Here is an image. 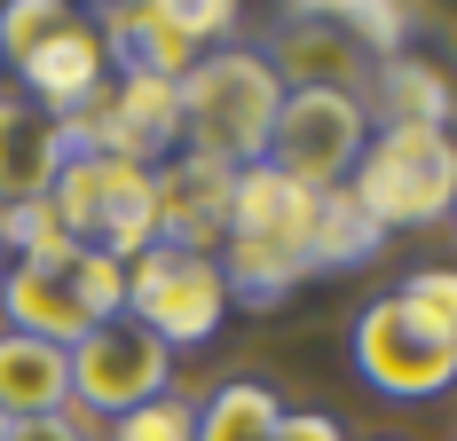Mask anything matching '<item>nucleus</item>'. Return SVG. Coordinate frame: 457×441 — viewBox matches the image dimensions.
<instances>
[{"instance_id":"27","label":"nucleus","mask_w":457,"mask_h":441,"mask_svg":"<svg viewBox=\"0 0 457 441\" xmlns=\"http://www.w3.org/2000/svg\"><path fill=\"white\" fill-rule=\"evenodd\" d=\"M0 261H8V253H0Z\"/></svg>"},{"instance_id":"20","label":"nucleus","mask_w":457,"mask_h":441,"mask_svg":"<svg viewBox=\"0 0 457 441\" xmlns=\"http://www.w3.org/2000/svg\"><path fill=\"white\" fill-rule=\"evenodd\" d=\"M103 441H197V402L158 395V402H142V410H127V418H111Z\"/></svg>"},{"instance_id":"19","label":"nucleus","mask_w":457,"mask_h":441,"mask_svg":"<svg viewBox=\"0 0 457 441\" xmlns=\"http://www.w3.org/2000/svg\"><path fill=\"white\" fill-rule=\"evenodd\" d=\"M63 24H71V8H63V0H8V8H0V63H16V71H24V63L63 32Z\"/></svg>"},{"instance_id":"9","label":"nucleus","mask_w":457,"mask_h":441,"mask_svg":"<svg viewBox=\"0 0 457 441\" xmlns=\"http://www.w3.org/2000/svg\"><path fill=\"white\" fill-rule=\"evenodd\" d=\"M261 63H269L284 87H331V95H355V103H363V87H370V55L339 32L331 16H316V8H292L269 32Z\"/></svg>"},{"instance_id":"24","label":"nucleus","mask_w":457,"mask_h":441,"mask_svg":"<svg viewBox=\"0 0 457 441\" xmlns=\"http://www.w3.org/2000/svg\"><path fill=\"white\" fill-rule=\"evenodd\" d=\"M276 441H347V434H339V418H323V410H284Z\"/></svg>"},{"instance_id":"22","label":"nucleus","mask_w":457,"mask_h":441,"mask_svg":"<svg viewBox=\"0 0 457 441\" xmlns=\"http://www.w3.org/2000/svg\"><path fill=\"white\" fill-rule=\"evenodd\" d=\"M71 276H79V300H87V315H95V323L127 315V261H111V253H95V245H79V261H71Z\"/></svg>"},{"instance_id":"4","label":"nucleus","mask_w":457,"mask_h":441,"mask_svg":"<svg viewBox=\"0 0 457 441\" xmlns=\"http://www.w3.org/2000/svg\"><path fill=\"white\" fill-rule=\"evenodd\" d=\"M127 315H135L150 339L166 347H205L228 315V284L213 253H174V245H150L127 261Z\"/></svg>"},{"instance_id":"1","label":"nucleus","mask_w":457,"mask_h":441,"mask_svg":"<svg viewBox=\"0 0 457 441\" xmlns=\"http://www.w3.org/2000/svg\"><path fill=\"white\" fill-rule=\"evenodd\" d=\"M182 142L197 158H213L228 174H245V166H261L269 158V134H276V111H284V79H276L269 63H261V47H213V55H197L182 71Z\"/></svg>"},{"instance_id":"25","label":"nucleus","mask_w":457,"mask_h":441,"mask_svg":"<svg viewBox=\"0 0 457 441\" xmlns=\"http://www.w3.org/2000/svg\"><path fill=\"white\" fill-rule=\"evenodd\" d=\"M0 441H8V418H0Z\"/></svg>"},{"instance_id":"12","label":"nucleus","mask_w":457,"mask_h":441,"mask_svg":"<svg viewBox=\"0 0 457 441\" xmlns=\"http://www.w3.org/2000/svg\"><path fill=\"white\" fill-rule=\"evenodd\" d=\"M24 87H32V103H40L47 119L87 111L95 95L111 87V79H103V32H95L87 16H71V24H63L32 63H24Z\"/></svg>"},{"instance_id":"18","label":"nucleus","mask_w":457,"mask_h":441,"mask_svg":"<svg viewBox=\"0 0 457 441\" xmlns=\"http://www.w3.org/2000/svg\"><path fill=\"white\" fill-rule=\"evenodd\" d=\"M316 16H331L347 40L363 47V55H411V24H418V8H403V0H339V8H316Z\"/></svg>"},{"instance_id":"3","label":"nucleus","mask_w":457,"mask_h":441,"mask_svg":"<svg viewBox=\"0 0 457 441\" xmlns=\"http://www.w3.org/2000/svg\"><path fill=\"white\" fill-rule=\"evenodd\" d=\"M47 205L71 229V245H95L111 261H135V253L158 245V181H150V166H127V158H63Z\"/></svg>"},{"instance_id":"16","label":"nucleus","mask_w":457,"mask_h":441,"mask_svg":"<svg viewBox=\"0 0 457 441\" xmlns=\"http://www.w3.org/2000/svg\"><path fill=\"white\" fill-rule=\"evenodd\" d=\"M378 245H386V229L355 205V189H323V197H316V220H308V276L363 268Z\"/></svg>"},{"instance_id":"7","label":"nucleus","mask_w":457,"mask_h":441,"mask_svg":"<svg viewBox=\"0 0 457 441\" xmlns=\"http://www.w3.org/2000/svg\"><path fill=\"white\" fill-rule=\"evenodd\" d=\"M355 370H363L378 395H403V402H434L457 387V347L442 331H426L395 292L370 300L363 323H355Z\"/></svg>"},{"instance_id":"23","label":"nucleus","mask_w":457,"mask_h":441,"mask_svg":"<svg viewBox=\"0 0 457 441\" xmlns=\"http://www.w3.org/2000/svg\"><path fill=\"white\" fill-rule=\"evenodd\" d=\"M8 441H103L79 418V410H55V418H24V426H8Z\"/></svg>"},{"instance_id":"13","label":"nucleus","mask_w":457,"mask_h":441,"mask_svg":"<svg viewBox=\"0 0 457 441\" xmlns=\"http://www.w3.org/2000/svg\"><path fill=\"white\" fill-rule=\"evenodd\" d=\"M63 174V142L32 95H0V205H32Z\"/></svg>"},{"instance_id":"2","label":"nucleus","mask_w":457,"mask_h":441,"mask_svg":"<svg viewBox=\"0 0 457 441\" xmlns=\"http://www.w3.org/2000/svg\"><path fill=\"white\" fill-rule=\"evenodd\" d=\"M347 189L378 229H434L457 205V142L442 127H378Z\"/></svg>"},{"instance_id":"10","label":"nucleus","mask_w":457,"mask_h":441,"mask_svg":"<svg viewBox=\"0 0 457 441\" xmlns=\"http://www.w3.org/2000/svg\"><path fill=\"white\" fill-rule=\"evenodd\" d=\"M79 261V253H71ZM71 261H8L0 268V315H8V331H24V339H47V347H79L95 331L87 300H79V276Z\"/></svg>"},{"instance_id":"17","label":"nucleus","mask_w":457,"mask_h":441,"mask_svg":"<svg viewBox=\"0 0 457 441\" xmlns=\"http://www.w3.org/2000/svg\"><path fill=\"white\" fill-rule=\"evenodd\" d=\"M276 426H284V402L261 379H221L197 410V441H276Z\"/></svg>"},{"instance_id":"21","label":"nucleus","mask_w":457,"mask_h":441,"mask_svg":"<svg viewBox=\"0 0 457 441\" xmlns=\"http://www.w3.org/2000/svg\"><path fill=\"white\" fill-rule=\"evenodd\" d=\"M395 300H403L426 331H442V339L457 347V268H418V276H403Z\"/></svg>"},{"instance_id":"11","label":"nucleus","mask_w":457,"mask_h":441,"mask_svg":"<svg viewBox=\"0 0 457 441\" xmlns=\"http://www.w3.org/2000/svg\"><path fill=\"white\" fill-rule=\"evenodd\" d=\"M308 220H316V189H300L292 174H276L269 158L237 174L228 197V237H253V245H284L308 261Z\"/></svg>"},{"instance_id":"5","label":"nucleus","mask_w":457,"mask_h":441,"mask_svg":"<svg viewBox=\"0 0 457 441\" xmlns=\"http://www.w3.org/2000/svg\"><path fill=\"white\" fill-rule=\"evenodd\" d=\"M363 142H370V119H363L355 95L284 87V111H276V134H269V166L323 197V189H347L355 181Z\"/></svg>"},{"instance_id":"15","label":"nucleus","mask_w":457,"mask_h":441,"mask_svg":"<svg viewBox=\"0 0 457 441\" xmlns=\"http://www.w3.org/2000/svg\"><path fill=\"white\" fill-rule=\"evenodd\" d=\"M370 103H378V127H442V134L457 111L442 63H426V55H386L370 71Z\"/></svg>"},{"instance_id":"8","label":"nucleus","mask_w":457,"mask_h":441,"mask_svg":"<svg viewBox=\"0 0 457 441\" xmlns=\"http://www.w3.org/2000/svg\"><path fill=\"white\" fill-rule=\"evenodd\" d=\"M158 181V245H174V253H213L228 245V197H237V174L213 166V158H166V166H150Z\"/></svg>"},{"instance_id":"6","label":"nucleus","mask_w":457,"mask_h":441,"mask_svg":"<svg viewBox=\"0 0 457 441\" xmlns=\"http://www.w3.org/2000/svg\"><path fill=\"white\" fill-rule=\"evenodd\" d=\"M174 395V347L166 339H150L135 315H111V323H95L87 339L71 347V410L79 418H127L142 402Z\"/></svg>"},{"instance_id":"14","label":"nucleus","mask_w":457,"mask_h":441,"mask_svg":"<svg viewBox=\"0 0 457 441\" xmlns=\"http://www.w3.org/2000/svg\"><path fill=\"white\" fill-rule=\"evenodd\" d=\"M71 410V354L24 339V331H0V418L24 426V418H55Z\"/></svg>"},{"instance_id":"26","label":"nucleus","mask_w":457,"mask_h":441,"mask_svg":"<svg viewBox=\"0 0 457 441\" xmlns=\"http://www.w3.org/2000/svg\"><path fill=\"white\" fill-rule=\"evenodd\" d=\"M450 220H457V205H450Z\"/></svg>"}]
</instances>
